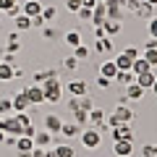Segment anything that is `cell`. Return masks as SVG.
Returning <instances> with one entry per match:
<instances>
[{"label": "cell", "instance_id": "cell-28", "mask_svg": "<svg viewBox=\"0 0 157 157\" xmlns=\"http://www.w3.org/2000/svg\"><path fill=\"white\" fill-rule=\"evenodd\" d=\"M55 157H76V152H73L68 144H58L55 147Z\"/></svg>", "mask_w": 157, "mask_h": 157}, {"label": "cell", "instance_id": "cell-14", "mask_svg": "<svg viewBox=\"0 0 157 157\" xmlns=\"http://www.w3.org/2000/svg\"><path fill=\"white\" fill-rule=\"evenodd\" d=\"M121 6H123V0H105L107 18H121Z\"/></svg>", "mask_w": 157, "mask_h": 157}, {"label": "cell", "instance_id": "cell-30", "mask_svg": "<svg viewBox=\"0 0 157 157\" xmlns=\"http://www.w3.org/2000/svg\"><path fill=\"white\" fill-rule=\"evenodd\" d=\"M115 78L121 81V84H134V81H136L131 71H118V76H115Z\"/></svg>", "mask_w": 157, "mask_h": 157}, {"label": "cell", "instance_id": "cell-47", "mask_svg": "<svg viewBox=\"0 0 157 157\" xmlns=\"http://www.w3.org/2000/svg\"><path fill=\"white\" fill-rule=\"evenodd\" d=\"M144 47H149V50H157V39H152V37H149V42H147Z\"/></svg>", "mask_w": 157, "mask_h": 157}, {"label": "cell", "instance_id": "cell-35", "mask_svg": "<svg viewBox=\"0 0 157 157\" xmlns=\"http://www.w3.org/2000/svg\"><path fill=\"white\" fill-rule=\"evenodd\" d=\"M81 6H84L81 0H66V8H68L71 13H78V8H81Z\"/></svg>", "mask_w": 157, "mask_h": 157}, {"label": "cell", "instance_id": "cell-53", "mask_svg": "<svg viewBox=\"0 0 157 157\" xmlns=\"http://www.w3.org/2000/svg\"><path fill=\"white\" fill-rule=\"evenodd\" d=\"M0 66H3V60H0Z\"/></svg>", "mask_w": 157, "mask_h": 157}, {"label": "cell", "instance_id": "cell-25", "mask_svg": "<svg viewBox=\"0 0 157 157\" xmlns=\"http://www.w3.org/2000/svg\"><path fill=\"white\" fill-rule=\"evenodd\" d=\"M149 68H152V66H149V63H147L144 58L139 55V58H136V60H134V66H131V73H134V76H136V73H141V71H149Z\"/></svg>", "mask_w": 157, "mask_h": 157}, {"label": "cell", "instance_id": "cell-19", "mask_svg": "<svg viewBox=\"0 0 157 157\" xmlns=\"http://www.w3.org/2000/svg\"><path fill=\"white\" fill-rule=\"evenodd\" d=\"M60 134L66 136V139H73V136H76V134H81V126H78V123H63Z\"/></svg>", "mask_w": 157, "mask_h": 157}, {"label": "cell", "instance_id": "cell-42", "mask_svg": "<svg viewBox=\"0 0 157 157\" xmlns=\"http://www.w3.org/2000/svg\"><path fill=\"white\" fill-rule=\"evenodd\" d=\"M63 66H66V68H78V60H76V58H66V60H63Z\"/></svg>", "mask_w": 157, "mask_h": 157}, {"label": "cell", "instance_id": "cell-34", "mask_svg": "<svg viewBox=\"0 0 157 157\" xmlns=\"http://www.w3.org/2000/svg\"><path fill=\"white\" fill-rule=\"evenodd\" d=\"M113 50V42H110V39H100V42H97V52H110Z\"/></svg>", "mask_w": 157, "mask_h": 157}, {"label": "cell", "instance_id": "cell-5", "mask_svg": "<svg viewBox=\"0 0 157 157\" xmlns=\"http://www.w3.org/2000/svg\"><path fill=\"white\" fill-rule=\"evenodd\" d=\"M24 94H26V100L32 102V105H42L45 102V89L39 84H32V86H26V89H21Z\"/></svg>", "mask_w": 157, "mask_h": 157}, {"label": "cell", "instance_id": "cell-39", "mask_svg": "<svg viewBox=\"0 0 157 157\" xmlns=\"http://www.w3.org/2000/svg\"><path fill=\"white\" fill-rule=\"evenodd\" d=\"M13 6H18V0H0V13H6L8 8H13Z\"/></svg>", "mask_w": 157, "mask_h": 157}, {"label": "cell", "instance_id": "cell-12", "mask_svg": "<svg viewBox=\"0 0 157 157\" xmlns=\"http://www.w3.org/2000/svg\"><path fill=\"white\" fill-rule=\"evenodd\" d=\"M45 128L50 131V134H60V128H63V121L55 115V113H50V115H45Z\"/></svg>", "mask_w": 157, "mask_h": 157}, {"label": "cell", "instance_id": "cell-4", "mask_svg": "<svg viewBox=\"0 0 157 157\" xmlns=\"http://www.w3.org/2000/svg\"><path fill=\"white\" fill-rule=\"evenodd\" d=\"M16 152L18 157H32V149H34V139L32 136H16Z\"/></svg>", "mask_w": 157, "mask_h": 157}, {"label": "cell", "instance_id": "cell-36", "mask_svg": "<svg viewBox=\"0 0 157 157\" xmlns=\"http://www.w3.org/2000/svg\"><path fill=\"white\" fill-rule=\"evenodd\" d=\"M147 29H149V37H152V39H157V16H152V18H149V26H147Z\"/></svg>", "mask_w": 157, "mask_h": 157}, {"label": "cell", "instance_id": "cell-51", "mask_svg": "<svg viewBox=\"0 0 157 157\" xmlns=\"http://www.w3.org/2000/svg\"><path fill=\"white\" fill-rule=\"evenodd\" d=\"M152 92H155V94H157V81H155V84H152Z\"/></svg>", "mask_w": 157, "mask_h": 157}, {"label": "cell", "instance_id": "cell-37", "mask_svg": "<svg viewBox=\"0 0 157 157\" xmlns=\"http://www.w3.org/2000/svg\"><path fill=\"white\" fill-rule=\"evenodd\" d=\"M78 18H81V21H89V18H92V8L81 6V8H78Z\"/></svg>", "mask_w": 157, "mask_h": 157}, {"label": "cell", "instance_id": "cell-23", "mask_svg": "<svg viewBox=\"0 0 157 157\" xmlns=\"http://www.w3.org/2000/svg\"><path fill=\"white\" fill-rule=\"evenodd\" d=\"M13 21H16V32H26V29L32 26V18H29V16H24V13H18V16L13 18Z\"/></svg>", "mask_w": 157, "mask_h": 157}, {"label": "cell", "instance_id": "cell-21", "mask_svg": "<svg viewBox=\"0 0 157 157\" xmlns=\"http://www.w3.org/2000/svg\"><path fill=\"white\" fill-rule=\"evenodd\" d=\"M126 97H128V100H141V97H144V89L134 81V84H128V89H126Z\"/></svg>", "mask_w": 157, "mask_h": 157}, {"label": "cell", "instance_id": "cell-9", "mask_svg": "<svg viewBox=\"0 0 157 157\" xmlns=\"http://www.w3.org/2000/svg\"><path fill=\"white\" fill-rule=\"evenodd\" d=\"M157 81V76L152 73V68L149 71H141V73H136V84L141 86V89H152V84Z\"/></svg>", "mask_w": 157, "mask_h": 157}, {"label": "cell", "instance_id": "cell-31", "mask_svg": "<svg viewBox=\"0 0 157 157\" xmlns=\"http://www.w3.org/2000/svg\"><path fill=\"white\" fill-rule=\"evenodd\" d=\"M73 58H76V60H86V58H89V47H84V45L73 47Z\"/></svg>", "mask_w": 157, "mask_h": 157}, {"label": "cell", "instance_id": "cell-13", "mask_svg": "<svg viewBox=\"0 0 157 157\" xmlns=\"http://www.w3.org/2000/svg\"><path fill=\"white\" fill-rule=\"evenodd\" d=\"M66 89L71 92L73 97H84V94H86V81H81V78H73L71 84L66 86Z\"/></svg>", "mask_w": 157, "mask_h": 157}, {"label": "cell", "instance_id": "cell-54", "mask_svg": "<svg viewBox=\"0 0 157 157\" xmlns=\"http://www.w3.org/2000/svg\"><path fill=\"white\" fill-rule=\"evenodd\" d=\"M100 3H105V0H100Z\"/></svg>", "mask_w": 157, "mask_h": 157}, {"label": "cell", "instance_id": "cell-7", "mask_svg": "<svg viewBox=\"0 0 157 157\" xmlns=\"http://www.w3.org/2000/svg\"><path fill=\"white\" fill-rule=\"evenodd\" d=\"M105 21H107V8H105V3L97 0V6L92 8V24H94V26H102Z\"/></svg>", "mask_w": 157, "mask_h": 157}, {"label": "cell", "instance_id": "cell-1", "mask_svg": "<svg viewBox=\"0 0 157 157\" xmlns=\"http://www.w3.org/2000/svg\"><path fill=\"white\" fill-rule=\"evenodd\" d=\"M42 89H45V102H60V97H63V84L58 81V76H52V78H47V81H42Z\"/></svg>", "mask_w": 157, "mask_h": 157}, {"label": "cell", "instance_id": "cell-29", "mask_svg": "<svg viewBox=\"0 0 157 157\" xmlns=\"http://www.w3.org/2000/svg\"><path fill=\"white\" fill-rule=\"evenodd\" d=\"M141 58H144V60L149 63L152 68L157 66V50H149V47H144V52H141Z\"/></svg>", "mask_w": 157, "mask_h": 157}, {"label": "cell", "instance_id": "cell-38", "mask_svg": "<svg viewBox=\"0 0 157 157\" xmlns=\"http://www.w3.org/2000/svg\"><path fill=\"white\" fill-rule=\"evenodd\" d=\"M123 52H126V55H128V58H131V60H136V58H139V55H141V52H139V50H136V47H134V45H128V47H123Z\"/></svg>", "mask_w": 157, "mask_h": 157}, {"label": "cell", "instance_id": "cell-33", "mask_svg": "<svg viewBox=\"0 0 157 157\" xmlns=\"http://www.w3.org/2000/svg\"><path fill=\"white\" fill-rule=\"evenodd\" d=\"M42 18H45V21H52V18H58L55 6H45V8H42Z\"/></svg>", "mask_w": 157, "mask_h": 157}, {"label": "cell", "instance_id": "cell-44", "mask_svg": "<svg viewBox=\"0 0 157 157\" xmlns=\"http://www.w3.org/2000/svg\"><path fill=\"white\" fill-rule=\"evenodd\" d=\"M45 37H47V39H55V37H58V32H55L52 26H45Z\"/></svg>", "mask_w": 157, "mask_h": 157}, {"label": "cell", "instance_id": "cell-26", "mask_svg": "<svg viewBox=\"0 0 157 157\" xmlns=\"http://www.w3.org/2000/svg\"><path fill=\"white\" fill-rule=\"evenodd\" d=\"M13 76H16V68L8 66V63H3V66H0V81H11Z\"/></svg>", "mask_w": 157, "mask_h": 157}, {"label": "cell", "instance_id": "cell-40", "mask_svg": "<svg viewBox=\"0 0 157 157\" xmlns=\"http://www.w3.org/2000/svg\"><path fill=\"white\" fill-rule=\"evenodd\" d=\"M13 110V105H11V100H0V113L3 115H8V113Z\"/></svg>", "mask_w": 157, "mask_h": 157}, {"label": "cell", "instance_id": "cell-16", "mask_svg": "<svg viewBox=\"0 0 157 157\" xmlns=\"http://www.w3.org/2000/svg\"><path fill=\"white\" fill-rule=\"evenodd\" d=\"M100 76H105V78H115V76H118V66H115V60L102 63V66H100Z\"/></svg>", "mask_w": 157, "mask_h": 157}, {"label": "cell", "instance_id": "cell-27", "mask_svg": "<svg viewBox=\"0 0 157 157\" xmlns=\"http://www.w3.org/2000/svg\"><path fill=\"white\" fill-rule=\"evenodd\" d=\"M73 118H76V123H78V126L89 123V110H81V107H76V110H73Z\"/></svg>", "mask_w": 157, "mask_h": 157}, {"label": "cell", "instance_id": "cell-15", "mask_svg": "<svg viewBox=\"0 0 157 157\" xmlns=\"http://www.w3.org/2000/svg\"><path fill=\"white\" fill-rule=\"evenodd\" d=\"M52 141V134L50 131H34V147H42L47 149V144Z\"/></svg>", "mask_w": 157, "mask_h": 157}, {"label": "cell", "instance_id": "cell-6", "mask_svg": "<svg viewBox=\"0 0 157 157\" xmlns=\"http://www.w3.org/2000/svg\"><path fill=\"white\" fill-rule=\"evenodd\" d=\"M113 141H134V134H131L128 123H118V126H113Z\"/></svg>", "mask_w": 157, "mask_h": 157}, {"label": "cell", "instance_id": "cell-22", "mask_svg": "<svg viewBox=\"0 0 157 157\" xmlns=\"http://www.w3.org/2000/svg\"><path fill=\"white\" fill-rule=\"evenodd\" d=\"M52 76H58L55 68H47V71H37V73H34V84H42V81H47V78H52Z\"/></svg>", "mask_w": 157, "mask_h": 157}, {"label": "cell", "instance_id": "cell-2", "mask_svg": "<svg viewBox=\"0 0 157 157\" xmlns=\"http://www.w3.org/2000/svg\"><path fill=\"white\" fill-rule=\"evenodd\" d=\"M131 118H134V113H131L128 107H126V105H118L115 110L110 113V118H107L105 123H107V126H118V123H131Z\"/></svg>", "mask_w": 157, "mask_h": 157}, {"label": "cell", "instance_id": "cell-49", "mask_svg": "<svg viewBox=\"0 0 157 157\" xmlns=\"http://www.w3.org/2000/svg\"><path fill=\"white\" fill-rule=\"evenodd\" d=\"M3 139H6V131H0V144H3Z\"/></svg>", "mask_w": 157, "mask_h": 157}, {"label": "cell", "instance_id": "cell-24", "mask_svg": "<svg viewBox=\"0 0 157 157\" xmlns=\"http://www.w3.org/2000/svg\"><path fill=\"white\" fill-rule=\"evenodd\" d=\"M152 11H155V6H149V3H139V8H136V16L139 18H152Z\"/></svg>", "mask_w": 157, "mask_h": 157}, {"label": "cell", "instance_id": "cell-3", "mask_svg": "<svg viewBox=\"0 0 157 157\" xmlns=\"http://www.w3.org/2000/svg\"><path fill=\"white\" fill-rule=\"evenodd\" d=\"M81 144H84L86 149H97V147L102 144L100 128H84V131H81Z\"/></svg>", "mask_w": 157, "mask_h": 157}, {"label": "cell", "instance_id": "cell-52", "mask_svg": "<svg viewBox=\"0 0 157 157\" xmlns=\"http://www.w3.org/2000/svg\"><path fill=\"white\" fill-rule=\"evenodd\" d=\"M152 157H157V147H155V155H152Z\"/></svg>", "mask_w": 157, "mask_h": 157}, {"label": "cell", "instance_id": "cell-41", "mask_svg": "<svg viewBox=\"0 0 157 157\" xmlns=\"http://www.w3.org/2000/svg\"><path fill=\"white\" fill-rule=\"evenodd\" d=\"M152 155H155V147H152V144H144V147H141V157H152Z\"/></svg>", "mask_w": 157, "mask_h": 157}, {"label": "cell", "instance_id": "cell-18", "mask_svg": "<svg viewBox=\"0 0 157 157\" xmlns=\"http://www.w3.org/2000/svg\"><path fill=\"white\" fill-rule=\"evenodd\" d=\"M115 66H118V71H131V66H134V60H131L126 52H118V58H115Z\"/></svg>", "mask_w": 157, "mask_h": 157}, {"label": "cell", "instance_id": "cell-10", "mask_svg": "<svg viewBox=\"0 0 157 157\" xmlns=\"http://www.w3.org/2000/svg\"><path fill=\"white\" fill-rule=\"evenodd\" d=\"M42 8H45V6H42L39 0H26V3L21 6V13L32 18V16H39V13H42Z\"/></svg>", "mask_w": 157, "mask_h": 157}, {"label": "cell", "instance_id": "cell-8", "mask_svg": "<svg viewBox=\"0 0 157 157\" xmlns=\"http://www.w3.org/2000/svg\"><path fill=\"white\" fill-rule=\"evenodd\" d=\"M11 105H13V110H16V113H26V110H32V102L26 100V94H24V92H18L16 97H11Z\"/></svg>", "mask_w": 157, "mask_h": 157}, {"label": "cell", "instance_id": "cell-50", "mask_svg": "<svg viewBox=\"0 0 157 157\" xmlns=\"http://www.w3.org/2000/svg\"><path fill=\"white\" fill-rule=\"evenodd\" d=\"M144 3H149V6H157V0H144Z\"/></svg>", "mask_w": 157, "mask_h": 157}, {"label": "cell", "instance_id": "cell-17", "mask_svg": "<svg viewBox=\"0 0 157 157\" xmlns=\"http://www.w3.org/2000/svg\"><path fill=\"white\" fill-rule=\"evenodd\" d=\"M102 29H105V34H107V37L118 34V32H121V18H107V21L102 24Z\"/></svg>", "mask_w": 157, "mask_h": 157}, {"label": "cell", "instance_id": "cell-45", "mask_svg": "<svg viewBox=\"0 0 157 157\" xmlns=\"http://www.w3.org/2000/svg\"><path fill=\"white\" fill-rule=\"evenodd\" d=\"M42 24H45V18H42V13H39V16H32V26H42Z\"/></svg>", "mask_w": 157, "mask_h": 157}, {"label": "cell", "instance_id": "cell-48", "mask_svg": "<svg viewBox=\"0 0 157 157\" xmlns=\"http://www.w3.org/2000/svg\"><path fill=\"white\" fill-rule=\"evenodd\" d=\"M81 3H84L86 8H94V6H97V0H81Z\"/></svg>", "mask_w": 157, "mask_h": 157}, {"label": "cell", "instance_id": "cell-46", "mask_svg": "<svg viewBox=\"0 0 157 157\" xmlns=\"http://www.w3.org/2000/svg\"><path fill=\"white\" fill-rule=\"evenodd\" d=\"M94 37H97V39H105L107 34H105V29H102V26H94Z\"/></svg>", "mask_w": 157, "mask_h": 157}, {"label": "cell", "instance_id": "cell-20", "mask_svg": "<svg viewBox=\"0 0 157 157\" xmlns=\"http://www.w3.org/2000/svg\"><path fill=\"white\" fill-rule=\"evenodd\" d=\"M89 123L94 126V128L105 126V113H102V110H89Z\"/></svg>", "mask_w": 157, "mask_h": 157}, {"label": "cell", "instance_id": "cell-11", "mask_svg": "<svg viewBox=\"0 0 157 157\" xmlns=\"http://www.w3.org/2000/svg\"><path fill=\"white\" fill-rule=\"evenodd\" d=\"M113 152H115V157L134 155V141H115V144H113Z\"/></svg>", "mask_w": 157, "mask_h": 157}, {"label": "cell", "instance_id": "cell-43", "mask_svg": "<svg viewBox=\"0 0 157 157\" xmlns=\"http://www.w3.org/2000/svg\"><path fill=\"white\" fill-rule=\"evenodd\" d=\"M110 81H113V78H105V76H97V84H100L102 89H107V86H110Z\"/></svg>", "mask_w": 157, "mask_h": 157}, {"label": "cell", "instance_id": "cell-32", "mask_svg": "<svg viewBox=\"0 0 157 157\" xmlns=\"http://www.w3.org/2000/svg\"><path fill=\"white\" fill-rule=\"evenodd\" d=\"M66 42L71 47H78V45H81V34H78V32H68L66 34Z\"/></svg>", "mask_w": 157, "mask_h": 157}]
</instances>
